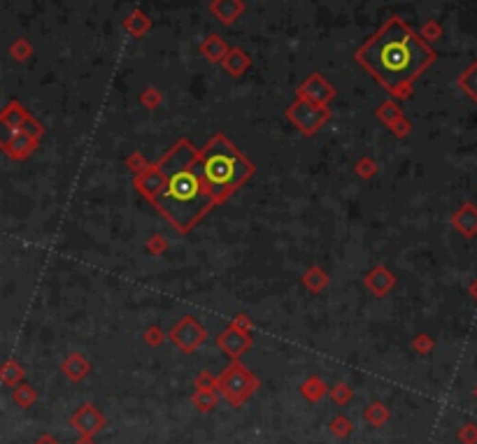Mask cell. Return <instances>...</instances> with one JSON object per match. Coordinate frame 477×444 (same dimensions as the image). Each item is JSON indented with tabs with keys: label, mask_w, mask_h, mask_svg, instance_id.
Listing matches in <instances>:
<instances>
[{
	"label": "cell",
	"mask_w": 477,
	"mask_h": 444,
	"mask_svg": "<svg viewBox=\"0 0 477 444\" xmlns=\"http://www.w3.org/2000/svg\"><path fill=\"white\" fill-rule=\"evenodd\" d=\"M226 51H228L226 40H223L221 35H217V33H210L208 38L200 42V54L205 56V61L215 63V66H219L221 58L226 56Z\"/></svg>",
	"instance_id": "17"
},
{
	"label": "cell",
	"mask_w": 477,
	"mask_h": 444,
	"mask_svg": "<svg viewBox=\"0 0 477 444\" xmlns=\"http://www.w3.org/2000/svg\"><path fill=\"white\" fill-rule=\"evenodd\" d=\"M470 293H473V296L477 298V282H475L473 286H470Z\"/></svg>",
	"instance_id": "44"
},
{
	"label": "cell",
	"mask_w": 477,
	"mask_h": 444,
	"mask_svg": "<svg viewBox=\"0 0 477 444\" xmlns=\"http://www.w3.org/2000/svg\"><path fill=\"white\" fill-rule=\"evenodd\" d=\"M328 282H331V277H328V272L319 265L308 267L303 274V286L308 291H312V293H321V291L328 286Z\"/></svg>",
	"instance_id": "21"
},
{
	"label": "cell",
	"mask_w": 477,
	"mask_h": 444,
	"mask_svg": "<svg viewBox=\"0 0 477 444\" xmlns=\"http://www.w3.org/2000/svg\"><path fill=\"white\" fill-rule=\"evenodd\" d=\"M335 86L323 77L321 73H312L308 75L296 89V98L300 101H308L312 105H321V107H328V103L335 98Z\"/></svg>",
	"instance_id": "7"
},
{
	"label": "cell",
	"mask_w": 477,
	"mask_h": 444,
	"mask_svg": "<svg viewBox=\"0 0 477 444\" xmlns=\"http://www.w3.org/2000/svg\"><path fill=\"white\" fill-rule=\"evenodd\" d=\"M219 66L226 70L231 77H243L247 70L252 68V58L245 49H240V47H228L226 56L221 58Z\"/></svg>",
	"instance_id": "15"
},
{
	"label": "cell",
	"mask_w": 477,
	"mask_h": 444,
	"mask_svg": "<svg viewBox=\"0 0 477 444\" xmlns=\"http://www.w3.org/2000/svg\"><path fill=\"white\" fill-rule=\"evenodd\" d=\"M452 224H454L463 235H475L477 233V209L466 203L458 212L452 217Z\"/></svg>",
	"instance_id": "20"
},
{
	"label": "cell",
	"mask_w": 477,
	"mask_h": 444,
	"mask_svg": "<svg viewBox=\"0 0 477 444\" xmlns=\"http://www.w3.org/2000/svg\"><path fill=\"white\" fill-rule=\"evenodd\" d=\"M158 163L163 184L151 205L163 214V219L182 235L200 224V219L217 205L210 196L198 168V149L186 138L175 142Z\"/></svg>",
	"instance_id": "2"
},
{
	"label": "cell",
	"mask_w": 477,
	"mask_h": 444,
	"mask_svg": "<svg viewBox=\"0 0 477 444\" xmlns=\"http://www.w3.org/2000/svg\"><path fill=\"white\" fill-rule=\"evenodd\" d=\"M378 119L384 124L389 131L393 133L396 138H405L410 133V121L405 119V114L400 112V107L393 101H387V103H382L380 107H378Z\"/></svg>",
	"instance_id": "10"
},
{
	"label": "cell",
	"mask_w": 477,
	"mask_h": 444,
	"mask_svg": "<svg viewBox=\"0 0 477 444\" xmlns=\"http://www.w3.org/2000/svg\"><path fill=\"white\" fill-rule=\"evenodd\" d=\"M363 284H366V289L373 293L375 298H384L389 291L396 286V277H393V272L389 270L387 265H382V263H378V265L373 267L370 272H366V277H363Z\"/></svg>",
	"instance_id": "11"
},
{
	"label": "cell",
	"mask_w": 477,
	"mask_h": 444,
	"mask_svg": "<svg viewBox=\"0 0 477 444\" xmlns=\"http://www.w3.org/2000/svg\"><path fill=\"white\" fill-rule=\"evenodd\" d=\"M356 63L396 98H408L415 81L431 68L435 51L400 16H391L356 49Z\"/></svg>",
	"instance_id": "1"
},
{
	"label": "cell",
	"mask_w": 477,
	"mask_h": 444,
	"mask_svg": "<svg viewBox=\"0 0 477 444\" xmlns=\"http://www.w3.org/2000/svg\"><path fill=\"white\" fill-rule=\"evenodd\" d=\"M412 347H415V352H417V354H428V352H431V349H433V340H431V337H428V335H424V332H421V335H417V337H415V342H412Z\"/></svg>",
	"instance_id": "39"
},
{
	"label": "cell",
	"mask_w": 477,
	"mask_h": 444,
	"mask_svg": "<svg viewBox=\"0 0 477 444\" xmlns=\"http://www.w3.org/2000/svg\"><path fill=\"white\" fill-rule=\"evenodd\" d=\"M217 347H219L231 361H240V356L252 347V335L247 330H240L228 324L226 328L217 335Z\"/></svg>",
	"instance_id": "9"
},
{
	"label": "cell",
	"mask_w": 477,
	"mask_h": 444,
	"mask_svg": "<svg viewBox=\"0 0 477 444\" xmlns=\"http://www.w3.org/2000/svg\"><path fill=\"white\" fill-rule=\"evenodd\" d=\"M75 444H96V437H84V435H80V440L75 442Z\"/></svg>",
	"instance_id": "43"
},
{
	"label": "cell",
	"mask_w": 477,
	"mask_h": 444,
	"mask_svg": "<svg viewBox=\"0 0 477 444\" xmlns=\"http://www.w3.org/2000/svg\"><path fill=\"white\" fill-rule=\"evenodd\" d=\"M151 26H154V23H151L149 14H145V12L138 8L123 19V31L128 35H133V38H145V35L151 31Z\"/></svg>",
	"instance_id": "18"
},
{
	"label": "cell",
	"mask_w": 477,
	"mask_h": 444,
	"mask_svg": "<svg viewBox=\"0 0 477 444\" xmlns=\"http://www.w3.org/2000/svg\"><path fill=\"white\" fill-rule=\"evenodd\" d=\"M163 340H166V332H163L161 326H149V328L143 330V342L149 344V347H161Z\"/></svg>",
	"instance_id": "33"
},
{
	"label": "cell",
	"mask_w": 477,
	"mask_h": 444,
	"mask_svg": "<svg viewBox=\"0 0 477 444\" xmlns=\"http://www.w3.org/2000/svg\"><path fill=\"white\" fill-rule=\"evenodd\" d=\"M389 417H391V412H389V407L382 400L368 402V407L363 410V419H366V423H370L373 428H382V426L389 421Z\"/></svg>",
	"instance_id": "22"
},
{
	"label": "cell",
	"mask_w": 477,
	"mask_h": 444,
	"mask_svg": "<svg viewBox=\"0 0 477 444\" xmlns=\"http://www.w3.org/2000/svg\"><path fill=\"white\" fill-rule=\"evenodd\" d=\"M354 170L361 179H373L375 174H378V163H375L373 159H368V156H363V159L356 161Z\"/></svg>",
	"instance_id": "32"
},
{
	"label": "cell",
	"mask_w": 477,
	"mask_h": 444,
	"mask_svg": "<svg viewBox=\"0 0 477 444\" xmlns=\"http://www.w3.org/2000/svg\"><path fill=\"white\" fill-rule=\"evenodd\" d=\"M170 342L184 354H193L196 349L208 340V328L196 317H182L168 332Z\"/></svg>",
	"instance_id": "6"
},
{
	"label": "cell",
	"mask_w": 477,
	"mask_h": 444,
	"mask_svg": "<svg viewBox=\"0 0 477 444\" xmlns=\"http://www.w3.org/2000/svg\"><path fill=\"white\" fill-rule=\"evenodd\" d=\"M61 372H63V377H66L68 382L80 384V382H84V379L91 375V363L82 352H73V354H68L66 358H63Z\"/></svg>",
	"instance_id": "14"
},
{
	"label": "cell",
	"mask_w": 477,
	"mask_h": 444,
	"mask_svg": "<svg viewBox=\"0 0 477 444\" xmlns=\"http://www.w3.org/2000/svg\"><path fill=\"white\" fill-rule=\"evenodd\" d=\"M458 89L466 93L468 98L477 101V61L461 73V77H458Z\"/></svg>",
	"instance_id": "25"
},
{
	"label": "cell",
	"mask_w": 477,
	"mask_h": 444,
	"mask_svg": "<svg viewBox=\"0 0 477 444\" xmlns=\"http://www.w3.org/2000/svg\"><path fill=\"white\" fill-rule=\"evenodd\" d=\"M193 391H217V377L210 370L198 372L193 379Z\"/></svg>",
	"instance_id": "34"
},
{
	"label": "cell",
	"mask_w": 477,
	"mask_h": 444,
	"mask_svg": "<svg viewBox=\"0 0 477 444\" xmlns=\"http://www.w3.org/2000/svg\"><path fill=\"white\" fill-rule=\"evenodd\" d=\"M198 168L217 205L228 200L256 170L254 163L247 159L223 133L212 135L208 144L198 149Z\"/></svg>",
	"instance_id": "3"
},
{
	"label": "cell",
	"mask_w": 477,
	"mask_h": 444,
	"mask_svg": "<svg viewBox=\"0 0 477 444\" xmlns=\"http://www.w3.org/2000/svg\"><path fill=\"white\" fill-rule=\"evenodd\" d=\"M210 14L223 26H233L245 14V0H210Z\"/></svg>",
	"instance_id": "13"
},
{
	"label": "cell",
	"mask_w": 477,
	"mask_h": 444,
	"mask_svg": "<svg viewBox=\"0 0 477 444\" xmlns=\"http://www.w3.org/2000/svg\"><path fill=\"white\" fill-rule=\"evenodd\" d=\"M28 116H31V114H28L26 109H23L21 105L14 101V103H10L8 107L3 109V114H0V119H3L5 124H8V126L12 128V131H19V128L23 126V121H26Z\"/></svg>",
	"instance_id": "24"
},
{
	"label": "cell",
	"mask_w": 477,
	"mask_h": 444,
	"mask_svg": "<svg viewBox=\"0 0 477 444\" xmlns=\"http://www.w3.org/2000/svg\"><path fill=\"white\" fill-rule=\"evenodd\" d=\"M440 35H443V28L438 26L435 21H428L426 26L421 28V33H419V38L424 40V42H433V40H438Z\"/></svg>",
	"instance_id": "36"
},
{
	"label": "cell",
	"mask_w": 477,
	"mask_h": 444,
	"mask_svg": "<svg viewBox=\"0 0 477 444\" xmlns=\"http://www.w3.org/2000/svg\"><path fill=\"white\" fill-rule=\"evenodd\" d=\"M10 56L14 58V61H19V63L28 61V58L33 56V44L28 42V40H23V38L14 40L12 47H10Z\"/></svg>",
	"instance_id": "30"
},
{
	"label": "cell",
	"mask_w": 477,
	"mask_h": 444,
	"mask_svg": "<svg viewBox=\"0 0 477 444\" xmlns=\"http://www.w3.org/2000/svg\"><path fill=\"white\" fill-rule=\"evenodd\" d=\"M35 147H38V140L26 135L23 131H16L14 138L10 140V144L5 147V151H8V156H12V159L23 161V159H28V156L33 154Z\"/></svg>",
	"instance_id": "16"
},
{
	"label": "cell",
	"mask_w": 477,
	"mask_h": 444,
	"mask_svg": "<svg viewBox=\"0 0 477 444\" xmlns=\"http://www.w3.org/2000/svg\"><path fill=\"white\" fill-rule=\"evenodd\" d=\"M19 131H23L26 135H31L33 140H40V138H42V133H45V128L40 126L38 121L33 119V116H28V119L23 121V126L19 128Z\"/></svg>",
	"instance_id": "38"
},
{
	"label": "cell",
	"mask_w": 477,
	"mask_h": 444,
	"mask_svg": "<svg viewBox=\"0 0 477 444\" xmlns=\"http://www.w3.org/2000/svg\"><path fill=\"white\" fill-rule=\"evenodd\" d=\"M328 384L323 382V379L319 377V375H312V377H308L305 379L303 384H300V395H303L305 400L308 402H312V405H315V402H321L323 398H326L328 395Z\"/></svg>",
	"instance_id": "19"
},
{
	"label": "cell",
	"mask_w": 477,
	"mask_h": 444,
	"mask_svg": "<svg viewBox=\"0 0 477 444\" xmlns=\"http://www.w3.org/2000/svg\"><path fill=\"white\" fill-rule=\"evenodd\" d=\"M475 398H477V389H475Z\"/></svg>",
	"instance_id": "45"
},
{
	"label": "cell",
	"mask_w": 477,
	"mask_h": 444,
	"mask_svg": "<svg viewBox=\"0 0 477 444\" xmlns=\"http://www.w3.org/2000/svg\"><path fill=\"white\" fill-rule=\"evenodd\" d=\"M145 249L149 251L151 256H161L163 251L168 249V242H166V237H163V235H151L149 242H145Z\"/></svg>",
	"instance_id": "35"
},
{
	"label": "cell",
	"mask_w": 477,
	"mask_h": 444,
	"mask_svg": "<svg viewBox=\"0 0 477 444\" xmlns=\"http://www.w3.org/2000/svg\"><path fill=\"white\" fill-rule=\"evenodd\" d=\"M140 103H143L147 109H156L158 105L163 103V93L158 91L156 86H147V89H143V93H140Z\"/></svg>",
	"instance_id": "31"
},
{
	"label": "cell",
	"mask_w": 477,
	"mask_h": 444,
	"mask_svg": "<svg viewBox=\"0 0 477 444\" xmlns=\"http://www.w3.org/2000/svg\"><path fill=\"white\" fill-rule=\"evenodd\" d=\"M328 430L338 437V440H345V437L352 435V430H354V423H352V419L347 417V414H338V417L331 419V423H328Z\"/></svg>",
	"instance_id": "27"
},
{
	"label": "cell",
	"mask_w": 477,
	"mask_h": 444,
	"mask_svg": "<svg viewBox=\"0 0 477 444\" xmlns=\"http://www.w3.org/2000/svg\"><path fill=\"white\" fill-rule=\"evenodd\" d=\"M12 400L16 402L19 407H31L35 400H38V393H35L33 387H28V384H16L14 387V393H12Z\"/></svg>",
	"instance_id": "29"
},
{
	"label": "cell",
	"mask_w": 477,
	"mask_h": 444,
	"mask_svg": "<svg viewBox=\"0 0 477 444\" xmlns=\"http://www.w3.org/2000/svg\"><path fill=\"white\" fill-rule=\"evenodd\" d=\"M328 395H331V400H333L338 407L350 405L352 398H354V393H352V387H350V384H347V382H338V384H333V387L328 389Z\"/></svg>",
	"instance_id": "28"
},
{
	"label": "cell",
	"mask_w": 477,
	"mask_h": 444,
	"mask_svg": "<svg viewBox=\"0 0 477 444\" xmlns=\"http://www.w3.org/2000/svg\"><path fill=\"white\" fill-rule=\"evenodd\" d=\"M231 326H235V328H240V330H247V332H252V328H254V324H252V319L247 317V314H238V317H233Z\"/></svg>",
	"instance_id": "41"
},
{
	"label": "cell",
	"mask_w": 477,
	"mask_h": 444,
	"mask_svg": "<svg viewBox=\"0 0 477 444\" xmlns=\"http://www.w3.org/2000/svg\"><path fill=\"white\" fill-rule=\"evenodd\" d=\"M458 440H461L463 444H477V426H473V423L463 426V428L458 430Z\"/></svg>",
	"instance_id": "40"
},
{
	"label": "cell",
	"mask_w": 477,
	"mask_h": 444,
	"mask_svg": "<svg viewBox=\"0 0 477 444\" xmlns=\"http://www.w3.org/2000/svg\"><path fill=\"white\" fill-rule=\"evenodd\" d=\"M70 426H73L80 435L96 437L98 433H103V428L108 426V419H105V414L100 412L93 402H84V405H80L73 417H70Z\"/></svg>",
	"instance_id": "8"
},
{
	"label": "cell",
	"mask_w": 477,
	"mask_h": 444,
	"mask_svg": "<svg viewBox=\"0 0 477 444\" xmlns=\"http://www.w3.org/2000/svg\"><path fill=\"white\" fill-rule=\"evenodd\" d=\"M0 379H3L8 387H16V384L23 382V367L16 363V361H8V363L0 367Z\"/></svg>",
	"instance_id": "26"
},
{
	"label": "cell",
	"mask_w": 477,
	"mask_h": 444,
	"mask_svg": "<svg viewBox=\"0 0 477 444\" xmlns=\"http://www.w3.org/2000/svg\"><path fill=\"white\" fill-rule=\"evenodd\" d=\"M286 119L291 121L303 135L310 138V135H315V133L319 131L328 119H331V109L296 98V103H291L286 107Z\"/></svg>",
	"instance_id": "5"
},
{
	"label": "cell",
	"mask_w": 477,
	"mask_h": 444,
	"mask_svg": "<svg viewBox=\"0 0 477 444\" xmlns=\"http://www.w3.org/2000/svg\"><path fill=\"white\" fill-rule=\"evenodd\" d=\"M219 402V393L217 391H193L191 393V405L193 410L200 414H210Z\"/></svg>",
	"instance_id": "23"
},
{
	"label": "cell",
	"mask_w": 477,
	"mask_h": 444,
	"mask_svg": "<svg viewBox=\"0 0 477 444\" xmlns=\"http://www.w3.org/2000/svg\"><path fill=\"white\" fill-rule=\"evenodd\" d=\"M133 184H135V189H138L140 196H145L149 203L154 200V196L158 194V189H161V184H163L161 170H158V163H149L143 172L135 174Z\"/></svg>",
	"instance_id": "12"
},
{
	"label": "cell",
	"mask_w": 477,
	"mask_h": 444,
	"mask_svg": "<svg viewBox=\"0 0 477 444\" xmlns=\"http://www.w3.org/2000/svg\"><path fill=\"white\" fill-rule=\"evenodd\" d=\"M33 444H61V442H58L56 437L51 435V433H42V435H40L38 440H35Z\"/></svg>",
	"instance_id": "42"
},
{
	"label": "cell",
	"mask_w": 477,
	"mask_h": 444,
	"mask_svg": "<svg viewBox=\"0 0 477 444\" xmlns=\"http://www.w3.org/2000/svg\"><path fill=\"white\" fill-rule=\"evenodd\" d=\"M149 166V163H147V159H145V154H140V151H133L131 156H128L126 159V168H131V170L138 174V172H143L145 168Z\"/></svg>",
	"instance_id": "37"
},
{
	"label": "cell",
	"mask_w": 477,
	"mask_h": 444,
	"mask_svg": "<svg viewBox=\"0 0 477 444\" xmlns=\"http://www.w3.org/2000/svg\"><path fill=\"white\" fill-rule=\"evenodd\" d=\"M261 382L245 363L233 361L226 370L217 377V391L231 407H243L252 395L256 393Z\"/></svg>",
	"instance_id": "4"
}]
</instances>
